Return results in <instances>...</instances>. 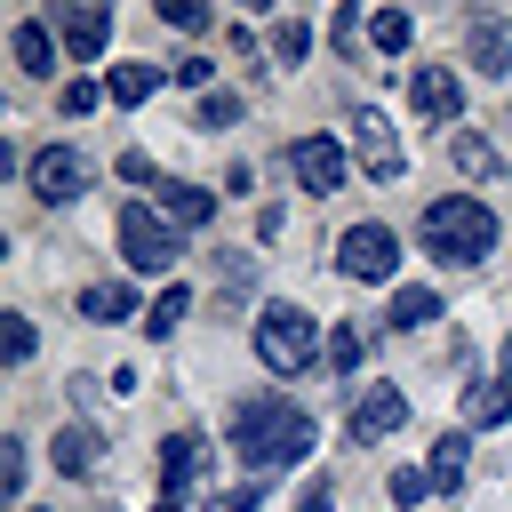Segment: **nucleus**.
<instances>
[{"instance_id":"8","label":"nucleus","mask_w":512,"mask_h":512,"mask_svg":"<svg viewBox=\"0 0 512 512\" xmlns=\"http://www.w3.org/2000/svg\"><path fill=\"white\" fill-rule=\"evenodd\" d=\"M288 168H296L304 192L328 200V192L344 184V144H336V136H296V144H288Z\"/></svg>"},{"instance_id":"12","label":"nucleus","mask_w":512,"mask_h":512,"mask_svg":"<svg viewBox=\"0 0 512 512\" xmlns=\"http://www.w3.org/2000/svg\"><path fill=\"white\" fill-rule=\"evenodd\" d=\"M464 56H472L488 80H504V72H512V32H504V24L480 8V16H472V32H464Z\"/></svg>"},{"instance_id":"13","label":"nucleus","mask_w":512,"mask_h":512,"mask_svg":"<svg viewBox=\"0 0 512 512\" xmlns=\"http://www.w3.org/2000/svg\"><path fill=\"white\" fill-rule=\"evenodd\" d=\"M160 488H168V504H184V488H200V440L192 432L160 440Z\"/></svg>"},{"instance_id":"14","label":"nucleus","mask_w":512,"mask_h":512,"mask_svg":"<svg viewBox=\"0 0 512 512\" xmlns=\"http://www.w3.org/2000/svg\"><path fill=\"white\" fill-rule=\"evenodd\" d=\"M160 216H168L176 232H184V224H208V216H216V192H200V184H176V176H168V184H160Z\"/></svg>"},{"instance_id":"26","label":"nucleus","mask_w":512,"mask_h":512,"mask_svg":"<svg viewBox=\"0 0 512 512\" xmlns=\"http://www.w3.org/2000/svg\"><path fill=\"white\" fill-rule=\"evenodd\" d=\"M272 56H280V64H304V56H312V32H304V24L288 16V24L272 32Z\"/></svg>"},{"instance_id":"18","label":"nucleus","mask_w":512,"mask_h":512,"mask_svg":"<svg viewBox=\"0 0 512 512\" xmlns=\"http://www.w3.org/2000/svg\"><path fill=\"white\" fill-rule=\"evenodd\" d=\"M16 64H24L32 80H48V72H56V32H48V24H16Z\"/></svg>"},{"instance_id":"23","label":"nucleus","mask_w":512,"mask_h":512,"mask_svg":"<svg viewBox=\"0 0 512 512\" xmlns=\"http://www.w3.org/2000/svg\"><path fill=\"white\" fill-rule=\"evenodd\" d=\"M464 464H472V456H464V432H448V440L432 448V488H456V480H464Z\"/></svg>"},{"instance_id":"19","label":"nucleus","mask_w":512,"mask_h":512,"mask_svg":"<svg viewBox=\"0 0 512 512\" xmlns=\"http://www.w3.org/2000/svg\"><path fill=\"white\" fill-rule=\"evenodd\" d=\"M160 80H168V72H152V64H112V72H104V96H112V104H144Z\"/></svg>"},{"instance_id":"7","label":"nucleus","mask_w":512,"mask_h":512,"mask_svg":"<svg viewBox=\"0 0 512 512\" xmlns=\"http://www.w3.org/2000/svg\"><path fill=\"white\" fill-rule=\"evenodd\" d=\"M56 24H64V56L72 64H96L104 40H112V8L104 0H56Z\"/></svg>"},{"instance_id":"17","label":"nucleus","mask_w":512,"mask_h":512,"mask_svg":"<svg viewBox=\"0 0 512 512\" xmlns=\"http://www.w3.org/2000/svg\"><path fill=\"white\" fill-rule=\"evenodd\" d=\"M504 416H512V368L496 384H472L464 392V424H504Z\"/></svg>"},{"instance_id":"1","label":"nucleus","mask_w":512,"mask_h":512,"mask_svg":"<svg viewBox=\"0 0 512 512\" xmlns=\"http://www.w3.org/2000/svg\"><path fill=\"white\" fill-rule=\"evenodd\" d=\"M232 448H240V464L256 480H272V472H288L312 448V416L296 400H280V392H256V400L232 408Z\"/></svg>"},{"instance_id":"20","label":"nucleus","mask_w":512,"mask_h":512,"mask_svg":"<svg viewBox=\"0 0 512 512\" xmlns=\"http://www.w3.org/2000/svg\"><path fill=\"white\" fill-rule=\"evenodd\" d=\"M184 312H192V288L176 280V288H160V296H152V312H144V336H176V328H184Z\"/></svg>"},{"instance_id":"24","label":"nucleus","mask_w":512,"mask_h":512,"mask_svg":"<svg viewBox=\"0 0 512 512\" xmlns=\"http://www.w3.org/2000/svg\"><path fill=\"white\" fill-rule=\"evenodd\" d=\"M32 344H40V336H32V320H24V312H8V320H0V352H8V368H24V360H32Z\"/></svg>"},{"instance_id":"2","label":"nucleus","mask_w":512,"mask_h":512,"mask_svg":"<svg viewBox=\"0 0 512 512\" xmlns=\"http://www.w3.org/2000/svg\"><path fill=\"white\" fill-rule=\"evenodd\" d=\"M424 248H432L440 264H480V256L496 248V208L472 200V192L432 200V208H424Z\"/></svg>"},{"instance_id":"9","label":"nucleus","mask_w":512,"mask_h":512,"mask_svg":"<svg viewBox=\"0 0 512 512\" xmlns=\"http://www.w3.org/2000/svg\"><path fill=\"white\" fill-rule=\"evenodd\" d=\"M352 144H360V168H368L376 184H392V176L408 168V152H400V136L384 128V112H360V120H352Z\"/></svg>"},{"instance_id":"15","label":"nucleus","mask_w":512,"mask_h":512,"mask_svg":"<svg viewBox=\"0 0 512 512\" xmlns=\"http://www.w3.org/2000/svg\"><path fill=\"white\" fill-rule=\"evenodd\" d=\"M80 320H136V288H128V280H96V288H80Z\"/></svg>"},{"instance_id":"36","label":"nucleus","mask_w":512,"mask_h":512,"mask_svg":"<svg viewBox=\"0 0 512 512\" xmlns=\"http://www.w3.org/2000/svg\"><path fill=\"white\" fill-rule=\"evenodd\" d=\"M264 488H272V480H248V488H232V496H224V512H256V504H264Z\"/></svg>"},{"instance_id":"39","label":"nucleus","mask_w":512,"mask_h":512,"mask_svg":"<svg viewBox=\"0 0 512 512\" xmlns=\"http://www.w3.org/2000/svg\"><path fill=\"white\" fill-rule=\"evenodd\" d=\"M160 512H184V504H160Z\"/></svg>"},{"instance_id":"5","label":"nucleus","mask_w":512,"mask_h":512,"mask_svg":"<svg viewBox=\"0 0 512 512\" xmlns=\"http://www.w3.org/2000/svg\"><path fill=\"white\" fill-rule=\"evenodd\" d=\"M336 264H344V280H392V264H400L392 224H352V232L336 240Z\"/></svg>"},{"instance_id":"29","label":"nucleus","mask_w":512,"mask_h":512,"mask_svg":"<svg viewBox=\"0 0 512 512\" xmlns=\"http://www.w3.org/2000/svg\"><path fill=\"white\" fill-rule=\"evenodd\" d=\"M200 120H208V128H232V120H240V96L208 88V96H200Z\"/></svg>"},{"instance_id":"11","label":"nucleus","mask_w":512,"mask_h":512,"mask_svg":"<svg viewBox=\"0 0 512 512\" xmlns=\"http://www.w3.org/2000/svg\"><path fill=\"white\" fill-rule=\"evenodd\" d=\"M416 112H424V120H440V128H448V120H456V112H464V80H456V72H448V64H416Z\"/></svg>"},{"instance_id":"25","label":"nucleus","mask_w":512,"mask_h":512,"mask_svg":"<svg viewBox=\"0 0 512 512\" xmlns=\"http://www.w3.org/2000/svg\"><path fill=\"white\" fill-rule=\"evenodd\" d=\"M152 8H160V24H176V32H208V16H216L208 0H152Z\"/></svg>"},{"instance_id":"32","label":"nucleus","mask_w":512,"mask_h":512,"mask_svg":"<svg viewBox=\"0 0 512 512\" xmlns=\"http://www.w3.org/2000/svg\"><path fill=\"white\" fill-rule=\"evenodd\" d=\"M120 184H152V192H160V184H168V176H160V168H152V160H144V152H120Z\"/></svg>"},{"instance_id":"35","label":"nucleus","mask_w":512,"mask_h":512,"mask_svg":"<svg viewBox=\"0 0 512 512\" xmlns=\"http://www.w3.org/2000/svg\"><path fill=\"white\" fill-rule=\"evenodd\" d=\"M96 96H104V88H96V80H72V88H64V112H72V120H80V112H96Z\"/></svg>"},{"instance_id":"4","label":"nucleus","mask_w":512,"mask_h":512,"mask_svg":"<svg viewBox=\"0 0 512 512\" xmlns=\"http://www.w3.org/2000/svg\"><path fill=\"white\" fill-rule=\"evenodd\" d=\"M120 256H128V272H168V264L184 256V232H176L160 208L128 200V208H120Z\"/></svg>"},{"instance_id":"38","label":"nucleus","mask_w":512,"mask_h":512,"mask_svg":"<svg viewBox=\"0 0 512 512\" xmlns=\"http://www.w3.org/2000/svg\"><path fill=\"white\" fill-rule=\"evenodd\" d=\"M240 8H272V0H240Z\"/></svg>"},{"instance_id":"21","label":"nucleus","mask_w":512,"mask_h":512,"mask_svg":"<svg viewBox=\"0 0 512 512\" xmlns=\"http://www.w3.org/2000/svg\"><path fill=\"white\" fill-rule=\"evenodd\" d=\"M432 320H440L432 288H392V328H432Z\"/></svg>"},{"instance_id":"27","label":"nucleus","mask_w":512,"mask_h":512,"mask_svg":"<svg viewBox=\"0 0 512 512\" xmlns=\"http://www.w3.org/2000/svg\"><path fill=\"white\" fill-rule=\"evenodd\" d=\"M328 368H336V376L360 368V328H328Z\"/></svg>"},{"instance_id":"3","label":"nucleus","mask_w":512,"mask_h":512,"mask_svg":"<svg viewBox=\"0 0 512 512\" xmlns=\"http://www.w3.org/2000/svg\"><path fill=\"white\" fill-rule=\"evenodd\" d=\"M312 352H320V320H312V312H296V304H264V312H256V360H264L272 376L312 368Z\"/></svg>"},{"instance_id":"33","label":"nucleus","mask_w":512,"mask_h":512,"mask_svg":"<svg viewBox=\"0 0 512 512\" xmlns=\"http://www.w3.org/2000/svg\"><path fill=\"white\" fill-rule=\"evenodd\" d=\"M424 488H432V472H408V464L392 472V504H424Z\"/></svg>"},{"instance_id":"22","label":"nucleus","mask_w":512,"mask_h":512,"mask_svg":"<svg viewBox=\"0 0 512 512\" xmlns=\"http://www.w3.org/2000/svg\"><path fill=\"white\" fill-rule=\"evenodd\" d=\"M408 32H416V24H408V8H376V16H368L376 56H400V48H408Z\"/></svg>"},{"instance_id":"10","label":"nucleus","mask_w":512,"mask_h":512,"mask_svg":"<svg viewBox=\"0 0 512 512\" xmlns=\"http://www.w3.org/2000/svg\"><path fill=\"white\" fill-rule=\"evenodd\" d=\"M400 424H408V400H400L392 384H368V392L352 400V440H360V448H368V440H392Z\"/></svg>"},{"instance_id":"31","label":"nucleus","mask_w":512,"mask_h":512,"mask_svg":"<svg viewBox=\"0 0 512 512\" xmlns=\"http://www.w3.org/2000/svg\"><path fill=\"white\" fill-rule=\"evenodd\" d=\"M328 40H336V48H344V56H352V48H360V8H352V0H344V8H336V24H328Z\"/></svg>"},{"instance_id":"30","label":"nucleus","mask_w":512,"mask_h":512,"mask_svg":"<svg viewBox=\"0 0 512 512\" xmlns=\"http://www.w3.org/2000/svg\"><path fill=\"white\" fill-rule=\"evenodd\" d=\"M0 496H8V504L24 496V448H16V440L0 448Z\"/></svg>"},{"instance_id":"37","label":"nucleus","mask_w":512,"mask_h":512,"mask_svg":"<svg viewBox=\"0 0 512 512\" xmlns=\"http://www.w3.org/2000/svg\"><path fill=\"white\" fill-rule=\"evenodd\" d=\"M296 512H336V488H328V480H312V488H304V504H296Z\"/></svg>"},{"instance_id":"28","label":"nucleus","mask_w":512,"mask_h":512,"mask_svg":"<svg viewBox=\"0 0 512 512\" xmlns=\"http://www.w3.org/2000/svg\"><path fill=\"white\" fill-rule=\"evenodd\" d=\"M448 152H456V168H464V176H488V168H496V152H488L480 136H456Z\"/></svg>"},{"instance_id":"6","label":"nucleus","mask_w":512,"mask_h":512,"mask_svg":"<svg viewBox=\"0 0 512 512\" xmlns=\"http://www.w3.org/2000/svg\"><path fill=\"white\" fill-rule=\"evenodd\" d=\"M24 176H32V192H40L48 208H64V200H80V192H88V160H80V152H64V144L32 152V160H24Z\"/></svg>"},{"instance_id":"34","label":"nucleus","mask_w":512,"mask_h":512,"mask_svg":"<svg viewBox=\"0 0 512 512\" xmlns=\"http://www.w3.org/2000/svg\"><path fill=\"white\" fill-rule=\"evenodd\" d=\"M208 72H216L208 56H184V64H168V80H176V88H208Z\"/></svg>"},{"instance_id":"16","label":"nucleus","mask_w":512,"mask_h":512,"mask_svg":"<svg viewBox=\"0 0 512 512\" xmlns=\"http://www.w3.org/2000/svg\"><path fill=\"white\" fill-rule=\"evenodd\" d=\"M96 448H104V440H96L88 424H64L48 456H56V472H72V480H80V472H96Z\"/></svg>"}]
</instances>
